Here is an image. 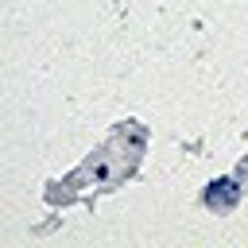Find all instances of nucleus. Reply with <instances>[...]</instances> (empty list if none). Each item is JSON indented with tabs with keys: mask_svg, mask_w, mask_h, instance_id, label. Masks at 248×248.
Here are the masks:
<instances>
[{
	"mask_svg": "<svg viewBox=\"0 0 248 248\" xmlns=\"http://www.w3.org/2000/svg\"><path fill=\"white\" fill-rule=\"evenodd\" d=\"M236 198H240V186H236L232 178H217V182H209V190H205V205H213V209H232Z\"/></svg>",
	"mask_w": 248,
	"mask_h": 248,
	"instance_id": "1",
	"label": "nucleus"
}]
</instances>
